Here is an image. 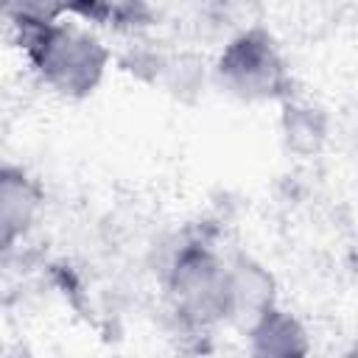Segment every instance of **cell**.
I'll return each instance as SVG.
<instances>
[{
  "label": "cell",
  "mask_w": 358,
  "mask_h": 358,
  "mask_svg": "<svg viewBox=\"0 0 358 358\" xmlns=\"http://www.w3.org/2000/svg\"><path fill=\"white\" fill-rule=\"evenodd\" d=\"M215 84L238 101H285L291 98V73L274 36L252 25L232 36L213 64Z\"/></svg>",
  "instance_id": "2"
},
{
  "label": "cell",
  "mask_w": 358,
  "mask_h": 358,
  "mask_svg": "<svg viewBox=\"0 0 358 358\" xmlns=\"http://www.w3.org/2000/svg\"><path fill=\"white\" fill-rule=\"evenodd\" d=\"M341 358H358V355H355V350H347V352H344Z\"/></svg>",
  "instance_id": "10"
},
{
  "label": "cell",
  "mask_w": 358,
  "mask_h": 358,
  "mask_svg": "<svg viewBox=\"0 0 358 358\" xmlns=\"http://www.w3.org/2000/svg\"><path fill=\"white\" fill-rule=\"evenodd\" d=\"M165 294L173 316L190 330L227 322V260L204 243L182 246L168 266Z\"/></svg>",
  "instance_id": "3"
},
{
  "label": "cell",
  "mask_w": 358,
  "mask_h": 358,
  "mask_svg": "<svg viewBox=\"0 0 358 358\" xmlns=\"http://www.w3.org/2000/svg\"><path fill=\"white\" fill-rule=\"evenodd\" d=\"M246 338L249 358H308L310 352V336L305 324L277 305L246 330Z\"/></svg>",
  "instance_id": "6"
},
{
  "label": "cell",
  "mask_w": 358,
  "mask_h": 358,
  "mask_svg": "<svg viewBox=\"0 0 358 358\" xmlns=\"http://www.w3.org/2000/svg\"><path fill=\"white\" fill-rule=\"evenodd\" d=\"M3 358H20V355H3Z\"/></svg>",
  "instance_id": "11"
},
{
  "label": "cell",
  "mask_w": 358,
  "mask_h": 358,
  "mask_svg": "<svg viewBox=\"0 0 358 358\" xmlns=\"http://www.w3.org/2000/svg\"><path fill=\"white\" fill-rule=\"evenodd\" d=\"M59 14L62 8L20 6L14 17L17 42L50 90L64 98H87L109 67V50L95 34L64 22Z\"/></svg>",
  "instance_id": "1"
},
{
  "label": "cell",
  "mask_w": 358,
  "mask_h": 358,
  "mask_svg": "<svg viewBox=\"0 0 358 358\" xmlns=\"http://www.w3.org/2000/svg\"><path fill=\"white\" fill-rule=\"evenodd\" d=\"M280 129H282V140L288 151L299 157H313L327 140V115L313 103L285 98Z\"/></svg>",
  "instance_id": "7"
},
{
  "label": "cell",
  "mask_w": 358,
  "mask_h": 358,
  "mask_svg": "<svg viewBox=\"0 0 358 358\" xmlns=\"http://www.w3.org/2000/svg\"><path fill=\"white\" fill-rule=\"evenodd\" d=\"M274 305L277 285L271 271L249 255H235L227 263V322L249 330Z\"/></svg>",
  "instance_id": "4"
},
{
  "label": "cell",
  "mask_w": 358,
  "mask_h": 358,
  "mask_svg": "<svg viewBox=\"0 0 358 358\" xmlns=\"http://www.w3.org/2000/svg\"><path fill=\"white\" fill-rule=\"evenodd\" d=\"M64 11H76L87 20H95L101 25H115V28H137L145 25L148 8L145 6H131V3H84V6H64Z\"/></svg>",
  "instance_id": "8"
},
{
  "label": "cell",
  "mask_w": 358,
  "mask_h": 358,
  "mask_svg": "<svg viewBox=\"0 0 358 358\" xmlns=\"http://www.w3.org/2000/svg\"><path fill=\"white\" fill-rule=\"evenodd\" d=\"M159 81H165V87H168L173 95L185 98L187 90L196 92L199 84H201V62L193 59V56H187V53H182V56H168V64H165V73H162Z\"/></svg>",
  "instance_id": "9"
},
{
  "label": "cell",
  "mask_w": 358,
  "mask_h": 358,
  "mask_svg": "<svg viewBox=\"0 0 358 358\" xmlns=\"http://www.w3.org/2000/svg\"><path fill=\"white\" fill-rule=\"evenodd\" d=\"M42 204L39 185L20 168L0 162V255L28 232Z\"/></svg>",
  "instance_id": "5"
}]
</instances>
